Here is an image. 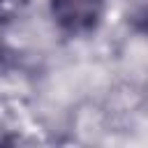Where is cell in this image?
Masks as SVG:
<instances>
[{"label": "cell", "instance_id": "1", "mask_svg": "<svg viewBox=\"0 0 148 148\" xmlns=\"http://www.w3.org/2000/svg\"><path fill=\"white\" fill-rule=\"evenodd\" d=\"M102 14V0H53L56 21L69 32L90 30Z\"/></svg>", "mask_w": 148, "mask_h": 148}, {"label": "cell", "instance_id": "2", "mask_svg": "<svg viewBox=\"0 0 148 148\" xmlns=\"http://www.w3.org/2000/svg\"><path fill=\"white\" fill-rule=\"evenodd\" d=\"M136 23H139V28H141V30L148 35V5H146V7H143L139 14H136Z\"/></svg>", "mask_w": 148, "mask_h": 148}]
</instances>
